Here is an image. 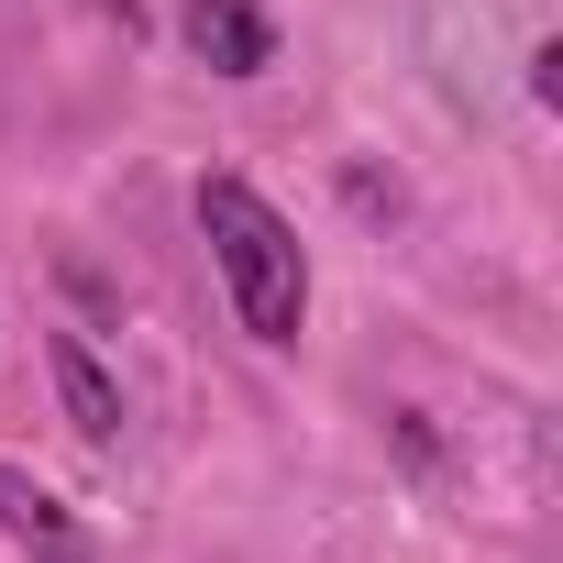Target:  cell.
<instances>
[{
    "mask_svg": "<svg viewBox=\"0 0 563 563\" xmlns=\"http://www.w3.org/2000/svg\"><path fill=\"white\" fill-rule=\"evenodd\" d=\"M177 34H188V56L221 67V78H265V67H276V23L254 12V0H188Z\"/></svg>",
    "mask_w": 563,
    "mask_h": 563,
    "instance_id": "7a4b0ae2",
    "label": "cell"
},
{
    "mask_svg": "<svg viewBox=\"0 0 563 563\" xmlns=\"http://www.w3.org/2000/svg\"><path fill=\"white\" fill-rule=\"evenodd\" d=\"M0 541H23V552H45V563H100V541L78 530V508L45 497L23 464H0Z\"/></svg>",
    "mask_w": 563,
    "mask_h": 563,
    "instance_id": "3957f363",
    "label": "cell"
},
{
    "mask_svg": "<svg viewBox=\"0 0 563 563\" xmlns=\"http://www.w3.org/2000/svg\"><path fill=\"white\" fill-rule=\"evenodd\" d=\"M45 365H56V398H67L78 442H100V453H111V442H122V387L100 376V354H89L78 332H56V343H45Z\"/></svg>",
    "mask_w": 563,
    "mask_h": 563,
    "instance_id": "277c9868",
    "label": "cell"
},
{
    "mask_svg": "<svg viewBox=\"0 0 563 563\" xmlns=\"http://www.w3.org/2000/svg\"><path fill=\"white\" fill-rule=\"evenodd\" d=\"M199 232H210V265L232 288V321L254 343H299V321H310V254H299L288 210H276L265 188H243V177H199Z\"/></svg>",
    "mask_w": 563,
    "mask_h": 563,
    "instance_id": "6da1fadb",
    "label": "cell"
}]
</instances>
